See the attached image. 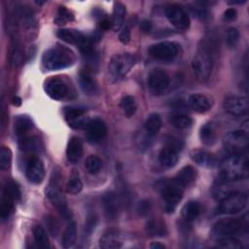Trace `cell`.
Wrapping results in <instances>:
<instances>
[{
	"label": "cell",
	"mask_w": 249,
	"mask_h": 249,
	"mask_svg": "<svg viewBox=\"0 0 249 249\" xmlns=\"http://www.w3.org/2000/svg\"><path fill=\"white\" fill-rule=\"evenodd\" d=\"M12 163V151L9 147H2L0 151V168L6 170Z\"/></svg>",
	"instance_id": "ee69618b"
},
{
	"label": "cell",
	"mask_w": 249,
	"mask_h": 249,
	"mask_svg": "<svg viewBox=\"0 0 249 249\" xmlns=\"http://www.w3.org/2000/svg\"><path fill=\"white\" fill-rule=\"evenodd\" d=\"M178 160V152L166 146H163L159 153V161L165 168H171L176 165Z\"/></svg>",
	"instance_id": "4316f807"
},
{
	"label": "cell",
	"mask_w": 249,
	"mask_h": 249,
	"mask_svg": "<svg viewBox=\"0 0 249 249\" xmlns=\"http://www.w3.org/2000/svg\"><path fill=\"white\" fill-rule=\"evenodd\" d=\"M72 20H74V15L66 7L60 6L57 10V17L54 18V23L62 25Z\"/></svg>",
	"instance_id": "b9f144b4"
},
{
	"label": "cell",
	"mask_w": 249,
	"mask_h": 249,
	"mask_svg": "<svg viewBox=\"0 0 249 249\" xmlns=\"http://www.w3.org/2000/svg\"><path fill=\"white\" fill-rule=\"evenodd\" d=\"M224 109L232 116H241L248 112V99L242 95H229L224 101Z\"/></svg>",
	"instance_id": "5bb4252c"
},
{
	"label": "cell",
	"mask_w": 249,
	"mask_h": 249,
	"mask_svg": "<svg viewBox=\"0 0 249 249\" xmlns=\"http://www.w3.org/2000/svg\"><path fill=\"white\" fill-rule=\"evenodd\" d=\"M148 87L154 92H161L166 89L170 84L168 74L161 69H153L147 79Z\"/></svg>",
	"instance_id": "2e32d148"
},
{
	"label": "cell",
	"mask_w": 249,
	"mask_h": 249,
	"mask_svg": "<svg viewBox=\"0 0 249 249\" xmlns=\"http://www.w3.org/2000/svg\"><path fill=\"white\" fill-rule=\"evenodd\" d=\"M192 68L198 82L204 83L209 79L213 68V58L207 49L200 48L196 52L192 60Z\"/></svg>",
	"instance_id": "5b68a950"
},
{
	"label": "cell",
	"mask_w": 249,
	"mask_h": 249,
	"mask_svg": "<svg viewBox=\"0 0 249 249\" xmlns=\"http://www.w3.org/2000/svg\"><path fill=\"white\" fill-rule=\"evenodd\" d=\"M169 123L172 126L178 129H185L193 124V120L191 117L185 115V114H175L172 115L169 119Z\"/></svg>",
	"instance_id": "d590c367"
},
{
	"label": "cell",
	"mask_w": 249,
	"mask_h": 249,
	"mask_svg": "<svg viewBox=\"0 0 249 249\" xmlns=\"http://www.w3.org/2000/svg\"><path fill=\"white\" fill-rule=\"evenodd\" d=\"M140 29L144 32V33H149L152 29V23L149 20H143L140 23Z\"/></svg>",
	"instance_id": "db71d44e"
},
{
	"label": "cell",
	"mask_w": 249,
	"mask_h": 249,
	"mask_svg": "<svg viewBox=\"0 0 249 249\" xmlns=\"http://www.w3.org/2000/svg\"><path fill=\"white\" fill-rule=\"evenodd\" d=\"M239 40V31L234 27H230L226 32V43L230 48L235 47Z\"/></svg>",
	"instance_id": "7dc6e473"
},
{
	"label": "cell",
	"mask_w": 249,
	"mask_h": 249,
	"mask_svg": "<svg viewBox=\"0 0 249 249\" xmlns=\"http://www.w3.org/2000/svg\"><path fill=\"white\" fill-rule=\"evenodd\" d=\"M85 109L81 107L70 106L64 109V118L69 126L75 129L85 128L89 121L85 117Z\"/></svg>",
	"instance_id": "9a60e30c"
},
{
	"label": "cell",
	"mask_w": 249,
	"mask_h": 249,
	"mask_svg": "<svg viewBox=\"0 0 249 249\" xmlns=\"http://www.w3.org/2000/svg\"><path fill=\"white\" fill-rule=\"evenodd\" d=\"M60 179H61L60 171L53 169L50 183L46 188L45 192L48 198L56 207V209L59 211L61 216L66 220H70L72 217V214L70 209L67 206L65 197L61 192Z\"/></svg>",
	"instance_id": "3957f363"
},
{
	"label": "cell",
	"mask_w": 249,
	"mask_h": 249,
	"mask_svg": "<svg viewBox=\"0 0 249 249\" xmlns=\"http://www.w3.org/2000/svg\"><path fill=\"white\" fill-rule=\"evenodd\" d=\"M146 232L149 236L161 237L167 233V228L165 223L158 218L149 219L145 227Z\"/></svg>",
	"instance_id": "d4e9b609"
},
{
	"label": "cell",
	"mask_w": 249,
	"mask_h": 249,
	"mask_svg": "<svg viewBox=\"0 0 249 249\" xmlns=\"http://www.w3.org/2000/svg\"><path fill=\"white\" fill-rule=\"evenodd\" d=\"M83 156V143L77 136L69 139L66 147V158L69 162L77 163Z\"/></svg>",
	"instance_id": "ffe728a7"
},
{
	"label": "cell",
	"mask_w": 249,
	"mask_h": 249,
	"mask_svg": "<svg viewBox=\"0 0 249 249\" xmlns=\"http://www.w3.org/2000/svg\"><path fill=\"white\" fill-rule=\"evenodd\" d=\"M46 223H47L52 234L55 235L58 231V224L56 223V221L53 217H48L46 220Z\"/></svg>",
	"instance_id": "f907efd6"
},
{
	"label": "cell",
	"mask_w": 249,
	"mask_h": 249,
	"mask_svg": "<svg viewBox=\"0 0 249 249\" xmlns=\"http://www.w3.org/2000/svg\"><path fill=\"white\" fill-rule=\"evenodd\" d=\"M81 89L88 95H92L97 92V85L91 74L88 70L81 71L78 77Z\"/></svg>",
	"instance_id": "603a6c76"
},
{
	"label": "cell",
	"mask_w": 249,
	"mask_h": 249,
	"mask_svg": "<svg viewBox=\"0 0 249 249\" xmlns=\"http://www.w3.org/2000/svg\"><path fill=\"white\" fill-rule=\"evenodd\" d=\"M119 40L123 43V44H127L130 41V30L127 26H124L120 34H119Z\"/></svg>",
	"instance_id": "681fc988"
},
{
	"label": "cell",
	"mask_w": 249,
	"mask_h": 249,
	"mask_svg": "<svg viewBox=\"0 0 249 249\" xmlns=\"http://www.w3.org/2000/svg\"><path fill=\"white\" fill-rule=\"evenodd\" d=\"M18 146L24 152L37 151L40 147V141L35 136H23L18 138Z\"/></svg>",
	"instance_id": "836d02e7"
},
{
	"label": "cell",
	"mask_w": 249,
	"mask_h": 249,
	"mask_svg": "<svg viewBox=\"0 0 249 249\" xmlns=\"http://www.w3.org/2000/svg\"><path fill=\"white\" fill-rule=\"evenodd\" d=\"M199 137L203 144L212 145L216 141V133L213 125L211 124H205L200 127Z\"/></svg>",
	"instance_id": "e575fe53"
},
{
	"label": "cell",
	"mask_w": 249,
	"mask_h": 249,
	"mask_svg": "<svg viewBox=\"0 0 249 249\" xmlns=\"http://www.w3.org/2000/svg\"><path fill=\"white\" fill-rule=\"evenodd\" d=\"M74 53L65 47H53L47 50L42 57L43 67L48 71L65 69L74 64Z\"/></svg>",
	"instance_id": "7a4b0ae2"
},
{
	"label": "cell",
	"mask_w": 249,
	"mask_h": 249,
	"mask_svg": "<svg viewBox=\"0 0 249 249\" xmlns=\"http://www.w3.org/2000/svg\"><path fill=\"white\" fill-rule=\"evenodd\" d=\"M77 239V226L75 222H70L66 227L62 236V246L64 248L72 247Z\"/></svg>",
	"instance_id": "1f68e13d"
},
{
	"label": "cell",
	"mask_w": 249,
	"mask_h": 249,
	"mask_svg": "<svg viewBox=\"0 0 249 249\" xmlns=\"http://www.w3.org/2000/svg\"><path fill=\"white\" fill-rule=\"evenodd\" d=\"M201 212L200 204L197 201L190 200L182 208V219L188 224L193 223L198 218Z\"/></svg>",
	"instance_id": "83f0119b"
},
{
	"label": "cell",
	"mask_w": 249,
	"mask_h": 249,
	"mask_svg": "<svg viewBox=\"0 0 249 249\" xmlns=\"http://www.w3.org/2000/svg\"><path fill=\"white\" fill-rule=\"evenodd\" d=\"M165 16L168 21L179 30H187L190 27L188 13L179 5L172 4L165 8Z\"/></svg>",
	"instance_id": "8fae6325"
},
{
	"label": "cell",
	"mask_w": 249,
	"mask_h": 249,
	"mask_svg": "<svg viewBox=\"0 0 249 249\" xmlns=\"http://www.w3.org/2000/svg\"><path fill=\"white\" fill-rule=\"evenodd\" d=\"M153 138H154L153 135H151L148 132H146L145 130H143V131L137 133L136 138H135V142H136L137 147L140 150H147L152 145Z\"/></svg>",
	"instance_id": "60d3db41"
},
{
	"label": "cell",
	"mask_w": 249,
	"mask_h": 249,
	"mask_svg": "<svg viewBox=\"0 0 249 249\" xmlns=\"http://www.w3.org/2000/svg\"><path fill=\"white\" fill-rule=\"evenodd\" d=\"M57 37L61 39L62 41L71 44V45H76L79 48L88 43L89 41H93L91 36H87L86 34L82 33L79 30L76 29H70V28H62L59 29L56 33ZM94 42V41H93Z\"/></svg>",
	"instance_id": "e0dca14e"
},
{
	"label": "cell",
	"mask_w": 249,
	"mask_h": 249,
	"mask_svg": "<svg viewBox=\"0 0 249 249\" xmlns=\"http://www.w3.org/2000/svg\"><path fill=\"white\" fill-rule=\"evenodd\" d=\"M161 196L164 201L165 211L172 213L183 197V188L173 182V184L166 185L162 188Z\"/></svg>",
	"instance_id": "7c38bea8"
},
{
	"label": "cell",
	"mask_w": 249,
	"mask_h": 249,
	"mask_svg": "<svg viewBox=\"0 0 249 249\" xmlns=\"http://www.w3.org/2000/svg\"><path fill=\"white\" fill-rule=\"evenodd\" d=\"M196 170L192 165L184 166L175 176L174 183L181 188H184L196 180Z\"/></svg>",
	"instance_id": "cb8c5ba5"
},
{
	"label": "cell",
	"mask_w": 249,
	"mask_h": 249,
	"mask_svg": "<svg viewBox=\"0 0 249 249\" xmlns=\"http://www.w3.org/2000/svg\"><path fill=\"white\" fill-rule=\"evenodd\" d=\"M120 106L122 108V110L124 111V115L127 118H130L134 115V113L136 112V102L133 96L131 95H124L120 102Z\"/></svg>",
	"instance_id": "74e56055"
},
{
	"label": "cell",
	"mask_w": 249,
	"mask_h": 249,
	"mask_svg": "<svg viewBox=\"0 0 249 249\" xmlns=\"http://www.w3.org/2000/svg\"><path fill=\"white\" fill-rule=\"evenodd\" d=\"M26 178L33 184H40L45 177V167L39 158H32L28 160L25 168Z\"/></svg>",
	"instance_id": "ac0fdd59"
},
{
	"label": "cell",
	"mask_w": 249,
	"mask_h": 249,
	"mask_svg": "<svg viewBox=\"0 0 249 249\" xmlns=\"http://www.w3.org/2000/svg\"><path fill=\"white\" fill-rule=\"evenodd\" d=\"M123 243L121 240L120 233L115 229L106 231L99 239V246L105 249H117L122 247Z\"/></svg>",
	"instance_id": "7402d4cb"
},
{
	"label": "cell",
	"mask_w": 249,
	"mask_h": 249,
	"mask_svg": "<svg viewBox=\"0 0 249 249\" xmlns=\"http://www.w3.org/2000/svg\"><path fill=\"white\" fill-rule=\"evenodd\" d=\"M246 1H230L229 4H242V3H245Z\"/></svg>",
	"instance_id": "9f6ffc18"
},
{
	"label": "cell",
	"mask_w": 249,
	"mask_h": 249,
	"mask_svg": "<svg viewBox=\"0 0 249 249\" xmlns=\"http://www.w3.org/2000/svg\"><path fill=\"white\" fill-rule=\"evenodd\" d=\"M246 228V223L238 218H226L218 221L212 228V233L216 236H233L241 234Z\"/></svg>",
	"instance_id": "9c48e42d"
},
{
	"label": "cell",
	"mask_w": 249,
	"mask_h": 249,
	"mask_svg": "<svg viewBox=\"0 0 249 249\" xmlns=\"http://www.w3.org/2000/svg\"><path fill=\"white\" fill-rule=\"evenodd\" d=\"M163 140H164V146H166L168 148H171V149L175 150L178 153L183 149V146H184L183 141L181 139L175 137V136L166 135Z\"/></svg>",
	"instance_id": "bcb514c9"
},
{
	"label": "cell",
	"mask_w": 249,
	"mask_h": 249,
	"mask_svg": "<svg viewBox=\"0 0 249 249\" xmlns=\"http://www.w3.org/2000/svg\"><path fill=\"white\" fill-rule=\"evenodd\" d=\"M150 248H152V249H163V248H165V245H163L162 243H160V242H152L150 244Z\"/></svg>",
	"instance_id": "11a10c76"
},
{
	"label": "cell",
	"mask_w": 249,
	"mask_h": 249,
	"mask_svg": "<svg viewBox=\"0 0 249 249\" xmlns=\"http://www.w3.org/2000/svg\"><path fill=\"white\" fill-rule=\"evenodd\" d=\"M236 16H237L236 10L234 8H229L224 13V19L227 21H231V20L235 19Z\"/></svg>",
	"instance_id": "816d5d0a"
},
{
	"label": "cell",
	"mask_w": 249,
	"mask_h": 249,
	"mask_svg": "<svg viewBox=\"0 0 249 249\" xmlns=\"http://www.w3.org/2000/svg\"><path fill=\"white\" fill-rule=\"evenodd\" d=\"M136 59L131 53H116L108 63V80L115 83L124 78L135 64Z\"/></svg>",
	"instance_id": "277c9868"
},
{
	"label": "cell",
	"mask_w": 249,
	"mask_h": 249,
	"mask_svg": "<svg viewBox=\"0 0 249 249\" xmlns=\"http://www.w3.org/2000/svg\"><path fill=\"white\" fill-rule=\"evenodd\" d=\"M247 130L236 129L228 132L224 137V144L231 155H243L248 148Z\"/></svg>",
	"instance_id": "ba28073f"
},
{
	"label": "cell",
	"mask_w": 249,
	"mask_h": 249,
	"mask_svg": "<svg viewBox=\"0 0 249 249\" xmlns=\"http://www.w3.org/2000/svg\"><path fill=\"white\" fill-rule=\"evenodd\" d=\"M98 24H99V28H100L101 30H107V29H109L110 27L112 28V22H111V21L109 20V18H107L106 17H103L102 18H100Z\"/></svg>",
	"instance_id": "f5cc1de1"
},
{
	"label": "cell",
	"mask_w": 249,
	"mask_h": 249,
	"mask_svg": "<svg viewBox=\"0 0 249 249\" xmlns=\"http://www.w3.org/2000/svg\"><path fill=\"white\" fill-rule=\"evenodd\" d=\"M247 204V195L242 192H231L225 196L218 206L219 214H236Z\"/></svg>",
	"instance_id": "52a82bcc"
},
{
	"label": "cell",
	"mask_w": 249,
	"mask_h": 249,
	"mask_svg": "<svg viewBox=\"0 0 249 249\" xmlns=\"http://www.w3.org/2000/svg\"><path fill=\"white\" fill-rule=\"evenodd\" d=\"M44 90L52 99L62 101L74 97V91L70 84L61 77H50L45 81Z\"/></svg>",
	"instance_id": "8992f818"
},
{
	"label": "cell",
	"mask_w": 249,
	"mask_h": 249,
	"mask_svg": "<svg viewBox=\"0 0 249 249\" xmlns=\"http://www.w3.org/2000/svg\"><path fill=\"white\" fill-rule=\"evenodd\" d=\"M138 213L141 216H146L151 210V203L148 200H141L138 203Z\"/></svg>",
	"instance_id": "c3c4849f"
},
{
	"label": "cell",
	"mask_w": 249,
	"mask_h": 249,
	"mask_svg": "<svg viewBox=\"0 0 249 249\" xmlns=\"http://www.w3.org/2000/svg\"><path fill=\"white\" fill-rule=\"evenodd\" d=\"M217 245L226 249H241L242 243L234 236H222L217 240Z\"/></svg>",
	"instance_id": "f35d334b"
},
{
	"label": "cell",
	"mask_w": 249,
	"mask_h": 249,
	"mask_svg": "<svg viewBox=\"0 0 249 249\" xmlns=\"http://www.w3.org/2000/svg\"><path fill=\"white\" fill-rule=\"evenodd\" d=\"M97 216L94 213H89L87 216V220L85 223V228H84V235L86 237H89L91 235V233L94 231L96 226H97Z\"/></svg>",
	"instance_id": "7bdbcfd3"
},
{
	"label": "cell",
	"mask_w": 249,
	"mask_h": 249,
	"mask_svg": "<svg viewBox=\"0 0 249 249\" xmlns=\"http://www.w3.org/2000/svg\"><path fill=\"white\" fill-rule=\"evenodd\" d=\"M125 16V7L121 2H115L112 13V29L118 31L121 29Z\"/></svg>",
	"instance_id": "f546056e"
},
{
	"label": "cell",
	"mask_w": 249,
	"mask_h": 249,
	"mask_svg": "<svg viewBox=\"0 0 249 249\" xmlns=\"http://www.w3.org/2000/svg\"><path fill=\"white\" fill-rule=\"evenodd\" d=\"M85 129L88 141L93 144L100 142L107 134L106 124L100 118H94L92 120H89Z\"/></svg>",
	"instance_id": "4fadbf2b"
},
{
	"label": "cell",
	"mask_w": 249,
	"mask_h": 249,
	"mask_svg": "<svg viewBox=\"0 0 249 249\" xmlns=\"http://www.w3.org/2000/svg\"><path fill=\"white\" fill-rule=\"evenodd\" d=\"M103 206L106 218L108 220H115L120 211V201L116 194L107 193L103 196Z\"/></svg>",
	"instance_id": "d6986e66"
},
{
	"label": "cell",
	"mask_w": 249,
	"mask_h": 249,
	"mask_svg": "<svg viewBox=\"0 0 249 249\" xmlns=\"http://www.w3.org/2000/svg\"><path fill=\"white\" fill-rule=\"evenodd\" d=\"M102 165V161L101 160L95 156V155H90L87 158L86 162H85V167L88 170V172L89 174H97L101 168Z\"/></svg>",
	"instance_id": "ab89813d"
},
{
	"label": "cell",
	"mask_w": 249,
	"mask_h": 249,
	"mask_svg": "<svg viewBox=\"0 0 249 249\" xmlns=\"http://www.w3.org/2000/svg\"><path fill=\"white\" fill-rule=\"evenodd\" d=\"M189 107L196 113H205L210 110L211 102L207 96L201 93L191 94L188 98Z\"/></svg>",
	"instance_id": "44dd1931"
},
{
	"label": "cell",
	"mask_w": 249,
	"mask_h": 249,
	"mask_svg": "<svg viewBox=\"0 0 249 249\" xmlns=\"http://www.w3.org/2000/svg\"><path fill=\"white\" fill-rule=\"evenodd\" d=\"M15 201L16 199L10 194H8L6 191L3 190L1 203H0V216L2 220H6L10 217L14 209Z\"/></svg>",
	"instance_id": "4dcf8cb0"
},
{
	"label": "cell",
	"mask_w": 249,
	"mask_h": 249,
	"mask_svg": "<svg viewBox=\"0 0 249 249\" xmlns=\"http://www.w3.org/2000/svg\"><path fill=\"white\" fill-rule=\"evenodd\" d=\"M33 122L30 117L26 115H19L15 119L14 129L16 135L20 138L26 136L27 133L32 129Z\"/></svg>",
	"instance_id": "484cf974"
},
{
	"label": "cell",
	"mask_w": 249,
	"mask_h": 249,
	"mask_svg": "<svg viewBox=\"0 0 249 249\" xmlns=\"http://www.w3.org/2000/svg\"><path fill=\"white\" fill-rule=\"evenodd\" d=\"M179 47L180 46L175 42L164 41L151 46L148 53L155 59L168 61L173 59L178 54Z\"/></svg>",
	"instance_id": "30bf717a"
},
{
	"label": "cell",
	"mask_w": 249,
	"mask_h": 249,
	"mask_svg": "<svg viewBox=\"0 0 249 249\" xmlns=\"http://www.w3.org/2000/svg\"><path fill=\"white\" fill-rule=\"evenodd\" d=\"M32 231H33L34 239H35L36 243L38 244V246L41 248H49V246H50L49 237H48V234H47L45 229L40 225H35L33 227Z\"/></svg>",
	"instance_id": "8d00e7d4"
},
{
	"label": "cell",
	"mask_w": 249,
	"mask_h": 249,
	"mask_svg": "<svg viewBox=\"0 0 249 249\" xmlns=\"http://www.w3.org/2000/svg\"><path fill=\"white\" fill-rule=\"evenodd\" d=\"M161 127V120L158 114H151L145 124H144V130L149 134L155 136Z\"/></svg>",
	"instance_id": "d6a6232c"
},
{
	"label": "cell",
	"mask_w": 249,
	"mask_h": 249,
	"mask_svg": "<svg viewBox=\"0 0 249 249\" xmlns=\"http://www.w3.org/2000/svg\"><path fill=\"white\" fill-rule=\"evenodd\" d=\"M249 166L247 157L244 155H231L226 158L220 165L218 182H233L248 177Z\"/></svg>",
	"instance_id": "6da1fadb"
},
{
	"label": "cell",
	"mask_w": 249,
	"mask_h": 249,
	"mask_svg": "<svg viewBox=\"0 0 249 249\" xmlns=\"http://www.w3.org/2000/svg\"><path fill=\"white\" fill-rule=\"evenodd\" d=\"M191 158L195 162L205 167L214 166L216 163L215 157L212 154L203 150H194L191 153Z\"/></svg>",
	"instance_id": "f1b7e54d"
},
{
	"label": "cell",
	"mask_w": 249,
	"mask_h": 249,
	"mask_svg": "<svg viewBox=\"0 0 249 249\" xmlns=\"http://www.w3.org/2000/svg\"><path fill=\"white\" fill-rule=\"evenodd\" d=\"M83 190V183L78 176H73L66 184V192L71 195H77Z\"/></svg>",
	"instance_id": "f6af8a7d"
}]
</instances>
